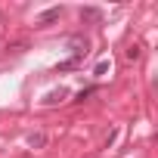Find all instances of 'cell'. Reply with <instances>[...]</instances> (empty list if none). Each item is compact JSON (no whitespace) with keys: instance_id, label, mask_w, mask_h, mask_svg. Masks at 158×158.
Here are the masks:
<instances>
[{"instance_id":"1","label":"cell","mask_w":158,"mask_h":158,"mask_svg":"<svg viewBox=\"0 0 158 158\" xmlns=\"http://www.w3.org/2000/svg\"><path fill=\"white\" fill-rule=\"evenodd\" d=\"M81 19H84V22H99L102 13H99L96 6H84V10H81Z\"/></svg>"},{"instance_id":"2","label":"cell","mask_w":158,"mask_h":158,"mask_svg":"<svg viewBox=\"0 0 158 158\" xmlns=\"http://www.w3.org/2000/svg\"><path fill=\"white\" fill-rule=\"evenodd\" d=\"M59 16H62V6H53V10H47V13H40V19H37V22H40V25H47V22H56Z\"/></svg>"},{"instance_id":"3","label":"cell","mask_w":158,"mask_h":158,"mask_svg":"<svg viewBox=\"0 0 158 158\" xmlns=\"http://www.w3.org/2000/svg\"><path fill=\"white\" fill-rule=\"evenodd\" d=\"M28 143H31L34 149H40V146L47 143V136H44V133H31V136H28Z\"/></svg>"},{"instance_id":"4","label":"cell","mask_w":158,"mask_h":158,"mask_svg":"<svg viewBox=\"0 0 158 158\" xmlns=\"http://www.w3.org/2000/svg\"><path fill=\"white\" fill-rule=\"evenodd\" d=\"M68 68H77V59H74V56H71V59H65V62L59 65V71H68Z\"/></svg>"},{"instance_id":"5","label":"cell","mask_w":158,"mask_h":158,"mask_svg":"<svg viewBox=\"0 0 158 158\" xmlns=\"http://www.w3.org/2000/svg\"><path fill=\"white\" fill-rule=\"evenodd\" d=\"M109 68H112V62H109V59H102V62H99V65H96V74H106V71H109Z\"/></svg>"},{"instance_id":"6","label":"cell","mask_w":158,"mask_h":158,"mask_svg":"<svg viewBox=\"0 0 158 158\" xmlns=\"http://www.w3.org/2000/svg\"><path fill=\"white\" fill-rule=\"evenodd\" d=\"M136 56H139V47H136V44H133V47H130V50H127V59H136Z\"/></svg>"}]
</instances>
